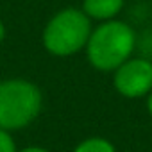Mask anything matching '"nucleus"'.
<instances>
[{
	"label": "nucleus",
	"mask_w": 152,
	"mask_h": 152,
	"mask_svg": "<svg viewBox=\"0 0 152 152\" xmlns=\"http://www.w3.org/2000/svg\"><path fill=\"white\" fill-rule=\"evenodd\" d=\"M91 23L83 9H63L56 13L43 31L45 48L59 57L77 54L90 39Z\"/></svg>",
	"instance_id": "nucleus-3"
},
{
	"label": "nucleus",
	"mask_w": 152,
	"mask_h": 152,
	"mask_svg": "<svg viewBox=\"0 0 152 152\" xmlns=\"http://www.w3.org/2000/svg\"><path fill=\"white\" fill-rule=\"evenodd\" d=\"M43 106L39 88L25 79L0 83V129L18 131L36 120Z\"/></svg>",
	"instance_id": "nucleus-2"
},
{
	"label": "nucleus",
	"mask_w": 152,
	"mask_h": 152,
	"mask_svg": "<svg viewBox=\"0 0 152 152\" xmlns=\"http://www.w3.org/2000/svg\"><path fill=\"white\" fill-rule=\"evenodd\" d=\"M136 47V34L132 27L122 20L102 22L97 29H91L86 43L90 63L102 72H115L125 63Z\"/></svg>",
	"instance_id": "nucleus-1"
},
{
	"label": "nucleus",
	"mask_w": 152,
	"mask_h": 152,
	"mask_svg": "<svg viewBox=\"0 0 152 152\" xmlns=\"http://www.w3.org/2000/svg\"><path fill=\"white\" fill-rule=\"evenodd\" d=\"M73 152H116L115 145L106 138H88L83 140Z\"/></svg>",
	"instance_id": "nucleus-6"
},
{
	"label": "nucleus",
	"mask_w": 152,
	"mask_h": 152,
	"mask_svg": "<svg viewBox=\"0 0 152 152\" xmlns=\"http://www.w3.org/2000/svg\"><path fill=\"white\" fill-rule=\"evenodd\" d=\"M0 152H18L9 131L0 129Z\"/></svg>",
	"instance_id": "nucleus-7"
},
{
	"label": "nucleus",
	"mask_w": 152,
	"mask_h": 152,
	"mask_svg": "<svg viewBox=\"0 0 152 152\" xmlns=\"http://www.w3.org/2000/svg\"><path fill=\"white\" fill-rule=\"evenodd\" d=\"M124 7V0H84L83 11L90 16V20L107 22L113 20Z\"/></svg>",
	"instance_id": "nucleus-5"
},
{
	"label": "nucleus",
	"mask_w": 152,
	"mask_h": 152,
	"mask_svg": "<svg viewBox=\"0 0 152 152\" xmlns=\"http://www.w3.org/2000/svg\"><path fill=\"white\" fill-rule=\"evenodd\" d=\"M147 109H148V113L152 116V91L148 93V99H147Z\"/></svg>",
	"instance_id": "nucleus-9"
},
{
	"label": "nucleus",
	"mask_w": 152,
	"mask_h": 152,
	"mask_svg": "<svg viewBox=\"0 0 152 152\" xmlns=\"http://www.w3.org/2000/svg\"><path fill=\"white\" fill-rule=\"evenodd\" d=\"M115 88L127 99H140L152 91V61L143 57H129L113 75Z\"/></svg>",
	"instance_id": "nucleus-4"
},
{
	"label": "nucleus",
	"mask_w": 152,
	"mask_h": 152,
	"mask_svg": "<svg viewBox=\"0 0 152 152\" xmlns=\"http://www.w3.org/2000/svg\"><path fill=\"white\" fill-rule=\"evenodd\" d=\"M20 152H50V150H47V148H43V147H25V148H22Z\"/></svg>",
	"instance_id": "nucleus-8"
},
{
	"label": "nucleus",
	"mask_w": 152,
	"mask_h": 152,
	"mask_svg": "<svg viewBox=\"0 0 152 152\" xmlns=\"http://www.w3.org/2000/svg\"><path fill=\"white\" fill-rule=\"evenodd\" d=\"M4 38H6V27H4L2 22H0V43L4 41Z\"/></svg>",
	"instance_id": "nucleus-10"
}]
</instances>
